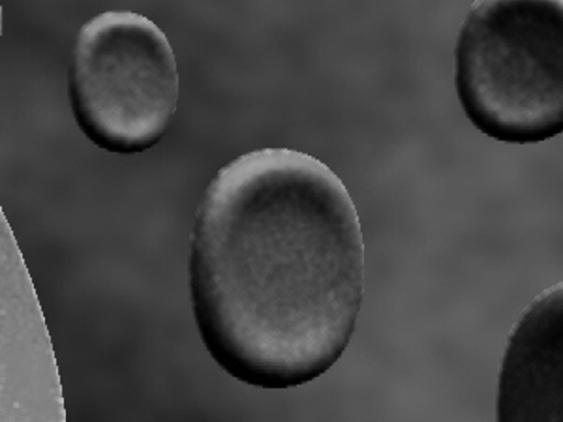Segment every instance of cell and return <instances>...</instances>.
Segmentation results:
<instances>
[{
	"mask_svg": "<svg viewBox=\"0 0 563 422\" xmlns=\"http://www.w3.org/2000/svg\"><path fill=\"white\" fill-rule=\"evenodd\" d=\"M188 275L199 336L222 370L260 389L310 384L344 355L363 307L357 207L312 154H241L199 203Z\"/></svg>",
	"mask_w": 563,
	"mask_h": 422,
	"instance_id": "cell-1",
	"label": "cell"
},
{
	"mask_svg": "<svg viewBox=\"0 0 563 422\" xmlns=\"http://www.w3.org/2000/svg\"><path fill=\"white\" fill-rule=\"evenodd\" d=\"M464 115L483 134L530 145L563 132L562 0L470 8L455 47Z\"/></svg>",
	"mask_w": 563,
	"mask_h": 422,
	"instance_id": "cell-2",
	"label": "cell"
},
{
	"mask_svg": "<svg viewBox=\"0 0 563 422\" xmlns=\"http://www.w3.org/2000/svg\"><path fill=\"white\" fill-rule=\"evenodd\" d=\"M71 115L85 137L115 154L161 143L179 100V70L166 33L141 13L85 21L68 65Z\"/></svg>",
	"mask_w": 563,
	"mask_h": 422,
	"instance_id": "cell-3",
	"label": "cell"
},
{
	"mask_svg": "<svg viewBox=\"0 0 563 422\" xmlns=\"http://www.w3.org/2000/svg\"><path fill=\"white\" fill-rule=\"evenodd\" d=\"M562 284L544 289L512 326L501 360L498 421H562Z\"/></svg>",
	"mask_w": 563,
	"mask_h": 422,
	"instance_id": "cell-4",
	"label": "cell"
}]
</instances>
